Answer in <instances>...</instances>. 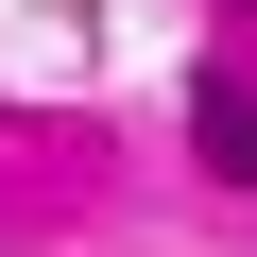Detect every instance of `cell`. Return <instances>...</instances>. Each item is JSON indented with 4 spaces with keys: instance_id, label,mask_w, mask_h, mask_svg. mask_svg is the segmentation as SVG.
Instances as JSON below:
<instances>
[{
    "instance_id": "cell-1",
    "label": "cell",
    "mask_w": 257,
    "mask_h": 257,
    "mask_svg": "<svg viewBox=\"0 0 257 257\" xmlns=\"http://www.w3.org/2000/svg\"><path fill=\"white\" fill-rule=\"evenodd\" d=\"M189 155H206L223 189H257V86H223V69H206V103H189Z\"/></svg>"
}]
</instances>
